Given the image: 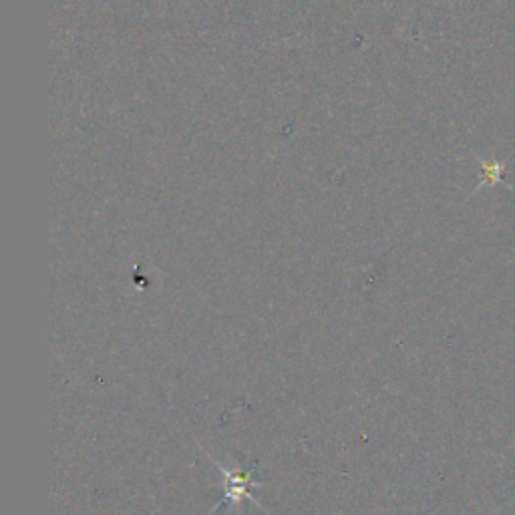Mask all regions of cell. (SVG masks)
<instances>
[{"instance_id": "cell-1", "label": "cell", "mask_w": 515, "mask_h": 515, "mask_svg": "<svg viewBox=\"0 0 515 515\" xmlns=\"http://www.w3.org/2000/svg\"><path fill=\"white\" fill-rule=\"evenodd\" d=\"M214 463H216L218 469L222 471V479H224V497L220 499V503H218L216 509L224 507V503H230V505H234V509H238L236 505H240L242 499H250L254 505L262 507V503L258 501V497H254L252 491H250L252 487H262V485H266L264 481H254V467H256V463H254L250 469H246V471H242V469L230 471V469H226L218 459H214Z\"/></svg>"}]
</instances>
